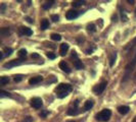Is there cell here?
<instances>
[{"label":"cell","instance_id":"obj_1","mask_svg":"<svg viewBox=\"0 0 136 122\" xmlns=\"http://www.w3.org/2000/svg\"><path fill=\"white\" fill-rule=\"evenodd\" d=\"M135 66H136V53H135L134 58L131 60V62H129L128 64H127V66H126V68H125V75H124L123 81H126L127 79L129 78V76L131 75V72L134 70Z\"/></svg>","mask_w":136,"mask_h":122},{"label":"cell","instance_id":"obj_2","mask_svg":"<svg viewBox=\"0 0 136 122\" xmlns=\"http://www.w3.org/2000/svg\"><path fill=\"white\" fill-rule=\"evenodd\" d=\"M110 116H112V111L108 110V109H104L101 112H99L97 115L95 116L96 120L98 121H102V122H105V121H108Z\"/></svg>","mask_w":136,"mask_h":122},{"label":"cell","instance_id":"obj_3","mask_svg":"<svg viewBox=\"0 0 136 122\" xmlns=\"http://www.w3.org/2000/svg\"><path fill=\"white\" fill-rule=\"evenodd\" d=\"M55 93L56 94H62V93H68L69 94L72 91V86L69 84H59L55 87Z\"/></svg>","mask_w":136,"mask_h":122},{"label":"cell","instance_id":"obj_4","mask_svg":"<svg viewBox=\"0 0 136 122\" xmlns=\"http://www.w3.org/2000/svg\"><path fill=\"white\" fill-rule=\"evenodd\" d=\"M25 62L24 59H18V60H11V61H8L6 63L3 64V67L4 68H12L14 66H19V65L23 64Z\"/></svg>","mask_w":136,"mask_h":122},{"label":"cell","instance_id":"obj_5","mask_svg":"<svg viewBox=\"0 0 136 122\" xmlns=\"http://www.w3.org/2000/svg\"><path fill=\"white\" fill-rule=\"evenodd\" d=\"M106 85H107L106 81H101L99 85H97V86H95L94 87H93V92H94L96 95L102 94L103 91L105 89V87H106Z\"/></svg>","mask_w":136,"mask_h":122},{"label":"cell","instance_id":"obj_6","mask_svg":"<svg viewBox=\"0 0 136 122\" xmlns=\"http://www.w3.org/2000/svg\"><path fill=\"white\" fill-rule=\"evenodd\" d=\"M31 106L33 108L35 109H40L42 106H43V101H42L40 98H33V99L31 100Z\"/></svg>","mask_w":136,"mask_h":122},{"label":"cell","instance_id":"obj_7","mask_svg":"<svg viewBox=\"0 0 136 122\" xmlns=\"http://www.w3.org/2000/svg\"><path fill=\"white\" fill-rule=\"evenodd\" d=\"M78 11L77 10H75V9H70V10H68V12L66 13V17L67 19H75V18H77L78 17Z\"/></svg>","mask_w":136,"mask_h":122},{"label":"cell","instance_id":"obj_8","mask_svg":"<svg viewBox=\"0 0 136 122\" xmlns=\"http://www.w3.org/2000/svg\"><path fill=\"white\" fill-rule=\"evenodd\" d=\"M73 64H74V67H75L76 69H78V70H80V69H83V68H84V64H83V63H82V61H81L80 59H78V58L74 59Z\"/></svg>","mask_w":136,"mask_h":122},{"label":"cell","instance_id":"obj_9","mask_svg":"<svg viewBox=\"0 0 136 122\" xmlns=\"http://www.w3.org/2000/svg\"><path fill=\"white\" fill-rule=\"evenodd\" d=\"M59 68H61L62 70H64L65 72H67V73H70L71 72V68L69 67V65H68V63L66 61L59 62Z\"/></svg>","mask_w":136,"mask_h":122},{"label":"cell","instance_id":"obj_10","mask_svg":"<svg viewBox=\"0 0 136 122\" xmlns=\"http://www.w3.org/2000/svg\"><path fill=\"white\" fill-rule=\"evenodd\" d=\"M42 79H43V77L40 76V75L34 76V77H31V78L29 79V84H30V85H37V84L41 83Z\"/></svg>","mask_w":136,"mask_h":122},{"label":"cell","instance_id":"obj_11","mask_svg":"<svg viewBox=\"0 0 136 122\" xmlns=\"http://www.w3.org/2000/svg\"><path fill=\"white\" fill-rule=\"evenodd\" d=\"M69 45H68L67 43H64L61 45V48H59V53H61L62 56H65L67 54V52L69 51Z\"/></svg>","mask_w":136,"mask_h":122},{"label":"cell","instance_id":"obj_12","mask_svg":"<svg viewBox=\"0 0 136 122\" xmlns=\"http://www.w3.org/2000/svg\"><path fill=\"white\" fill-rule=\"evenodd\" d=\"M21 34H22V35H26V36H32V35H33V31H32L30 28L22 27V28H21Z\"/></svg>","mask_w":136,"mask_h":122},{"label":"cell","instance_id":"obj_13","mask_svg":"<svg viewBox=\"0 0 136 122\" xmlns=\"http://www.w3.org/2000/svg\"><path fill=\"white\" fill-rule=\"evenodd\" d=\"M130 108L128 107V106H120V107H118V111L120 114H122V115H125V114H127L129 112Z\"/></svg>","mask_w":136,"mask_h":122},{"label":"cell","instance_id":"obj_14","mask_svg":"<svg viewBox=\"0 0 136 122\" xmlns=\"http://www.w3.org/2000/svg\"><path fill=\"white\" fill-rule=\"evenodd\" d=\"M68 115H71V116H74V115H77L79 113V110H78V107H70L69 110H68Z\"/></svg>","mask_w":136,"mask_h":122},{"label":"cell","instance_id":"obj_15","mask_svg":"<svg viewBox=\"0 0 136 122\" xmlns=\"http://www.w3.org/2000/svg\"><path fill=\"white\" fill-rule=\"evenodd\" d=\"M93 101H91V100H88V101H86L85 102V104H84V110L85 111H88V110H90L92 107H93Z\"/></svg>","mask_w":136,"mask_h":122},{"label":"cell","instance_id":"obj_16","mask_svg":"<svg viewBox=\"0 0 136 122\" xmlns=\"http://www.w3.org/2000/svg\"><path fill=\"white\" fill-rule=\"evenodd\" d=\"M40 28H41V30H47L48 28H49V21L47 20V19H42L41 20V26H40Z\"/></svg>","mask_w":136,"mask_h":122},{"label":"cell","instance_id":"obj_17","mask_svg":"<svg viewBox=\"0 0 136 122\" xmlns=\"http://www.w3.org/2000/svg\"><path fill=\"white\" fill-rule=\"evenodd\" d=\"M0 35L2 37H7L8 35H10V30L8 28H3L0 30Z\"/></svg>","mask_w":136,"mask_h":122},{"label":"cell","instance_id":"obj_18","mask_svg":"<svg viewBox=\"0 0 136 122\" xmlns=\"http://www.w3.org/2000/svg\"><path fill=\"white\" fill-rule=\"evenodd\" d=\"M26 56H27V50H26V49H21V50L19 51V57H20V59L26 60Z\"/></svg>","mask_w":136,"mask_h":122},{"label":"cell","instance_id":"obj_19","mask_svg":"<svg viewBox=\"0 0 136 122\" xmlns=\"http://www.w3.org/2000/svg\"><path fill=\"white\" fill-rule=\"evenodd\" d=\"M116 59H117V53H113L109 57V66H114V64L116 62Z\"/></svg>","mask_w":136,"mask_h":122},{"label":"cell","instance_id":"obj_20","mask_svg":"<svg viewBox=\"0 0 136 122\" xmlns=\"http://www.w3.org/2000/svg\"><path fill=\"white\" fill-rule=\"evenodd\" d=\"M8 83H9V77H7V76L0 77V85H1V86H5Z\"/></svg>","mask_w":136,"mask_h":122},{"label":"cell","instance_id":"obj_21","mask_svg":"<svg viewBox=\"0 0 136 122\" xmlns=\"http://www.w3.org/2000/svg\"><path fill=\"white\" fill-rule=\"evenodd\" d=\"M87 31L90 33H95L96 32V27L94 23H89L87 26Z\"/></svg>","mask_w":136,"mask_h":122},{"label":"cell","instance_id":"obj_22","mask_svg":"<svg viewBox=\"0 0 136 122\" xmlns=\"http://www.w3.org/2000/svg\"><path fill=\"white\" fill-rule=\"evenodd\" d=\"M3 51H4V54H5L6 56H9V55H11V53L13 52V49H12V48H9V47H4Z\"/></svg>","mask_w":136,"mask_h":122},{"label":"cell","instance_id":"obj_23","mask_svg":"<svg viewBox=\"0 0 136 122\" xmlns=\"http://www.w3.org/2000/svg\"><path fill=\"white\" fill-rule=\"evenodd\" d=\"M83 4H85V1H84V0H79V1H73V3H72L73 7H79V6L83 5Z\"/></svg>","mask_w":136,"mask_h":122},{"label":"cell","instance_id":"obj_24","mask_svg":"<svg viewBox=\"0 0 136 122\" xmlns=\"http://www.w3.org/2000/svg\"><path fill=\"white\" fill-rule=\"evenodd\" d=\"M53 3H54V1H49V2H46L45 4L42 5V8H43V9H45V10H47V9H49V8L52 6V4H53Z\"/></svg>","mask_w":136,"mask_h":122},{"label":"cell","instance_id":"obj_25","mask_svg":"<svg viewBox=\"0 0 136 122\" xmlns=\"http://www.w3.org/2000/svg\"><path fill=\"white\" fill-rule=\"evenodd\" d=\"M135 45H136V38H135V39L132 41V42H130L128 45H127V46L125 47V49H126V50H129V49H132V48H133Z\"/></svg>","mask_w":136,"mask_h":122},{"label":"cell","instance_id":"obj_26","mask_svg":"<svg viewBox=\"0 0 136 122\" xmlns=\"http://www.w3.org/2000/svg\"><path fill=\"white\" fill-rule=\"evenodd\" d=\"M51 39L53 41H61L62 40V36L58 35V34H52L51 35Z\"/></svg>","mask_w":136,"mask_h":122},{"label":"cell","instance_id":"obj_27","mask_svg":"<svg viewBox=\"0 0 136 122\" xmlns=\"http://www.w3.org/2000/svg\"><path fill=\"white\" fill-rule=\"evenodd\" d=\"M4 97H10V94L8 92H5V91H0V98H4Z\"/></svg>","mask_w":136,"mask_h":122},{"label":"cell","instance_id":"obj_28","mask_svg":"<svg viewBox=\"0 0 136 122\" xmlns=\"http://www.w3.org/2000/svg\"><path fill=\"white\" fill-rule=\"evenodd\" d=\"M13 79H14V81H15V83H20V81H21V80L23 79V75H22V74H18V75H14Z\"/></svg>","mask_w":136,"mask_h":122},{"label":"cell","instance_id":"obj_29","mask_svg":"<svg viewBox=\"0 0 136 122\" xmlns=\"http://www.w3.org/2000/svg\"><path fill=\"white\" fill-rule=\"evenodd\" d=\"M46 56L48 57L49 59H55V58H56V55L53 54V53H51V52H48V53L46 54Z\"/></svg>","mask_w":136,"mask_h":122},{"label":"cell","instance_id":"obj_30","mask_svg":"<svg viewBox=\"0 0 136 122\" xmlns=\"http://www.w3.org/2000/svg\"><path fill=\"white\" fill-rule=\"evenodd\" d=\"M51 20L54 21V22L58 21V20H59V16H58L57 14H52V15H51Z\"/></svg>","mask_w":136,"mask_h":122},{"label":"cell","instance_id":"obj_31","mask_svg":"<svg viewBox=\"0 0 136 122\" xmlns=\"http://www.w3.org/2000/svg\"><path fill=\"white\" fill-rule=\"evenodd\" d=\"M68 95V93H62V94H56V96H57V98H59V99H63V98H65V97H67Z\"/></svg>","mask_w":136,"mask_h":122},{"label":"cell","instance_id":"obj_32","mask_svg":"<svg viewBox=\"0 0 136 122\" xmlns=\"http://www.w3.org/2000/svg\"><path fill=\"white\" fill-rule=\"evenodd\" d=\"M48 114H49V112H48V111H42V112L40 113V116H41L42 118H45V117L48 115Z\"/></svg>","mask_w":136,"mask_h":122},{"label":"cell","instance_id":"obj_33","mask_svg":"<svg viewBox=\"0 0 136 122\" xmlns=\"http://www.w3.org/2000/svg\"><path fill=\"white\" fill-rule=\"evenodd\" d=\"M5 8H6V4L2 3V4H1V8H0V12H1V13H4Z\"/></svg>","mask_w":136,"mask_h":122},{"label":"cell","instance_id":"obj_34","mask_svg":"<svg viewBox=\"0 0 136 122\" xmlns=\"http://www.w3.org/2000/svg\"><path fill=\"white\" fill-rule=\"evenodd\" d=\"M32 121H33V118L31 116H27L24 119V122H32Z\"/></svg>","mask_w":136,"mask_h":122},{"label":"cell","instance_id":"obj_35","mask_svg":"<svg viewBox=\"0 0 136 122\" xmlns=\"http://www.w3.org/2000/svg\"><path fill=\"white\" fill-rule=\"evenodd\" d=\"M39 57H40V55L38 53H32V58L37 59V58H39Z\"/></svg>","mask_w":136,"mask_h":122},{"label":"cell","instance_id":"obj_36","mask_svg":"<svg viewBox=\"0 0 136 122\" xmlns=\"http://www.w3.org/2000/svg\"><path fill=\"white\" fill-rule=\"evenodd\" d=\"M72 58H75V59H76V58H78V55H77V53H76L75 51L72 52Z\"/></svg>","mask_w":136,"mask_h":122},{"label":"cell","instance_id":"obj_37","mask_svg":"<svg viewBox=\"0 0 136 122\" xmlns=\"http://www.w3.org/2000/svg\"><path fill=\"white\" fill-rule=\"evenodd\" d=\"M26 20H27L28 22H30V23H33V19H32L31 17H29V16H27V17H26Z\"/></svg>","mask_w":136,"mask_h":122},{"label":"cell","instance_id":"obj_38","mask_svg":"<svg viewBox=\"0 0 136 122\" xmlns=\"http://www.w3.org/2000/svg\"><path fill=\"white\" fill-rule=\"evenodd\" d=\"M91 52H92V49H88V50L86 51V53H87V54H90Z\"/></svg>","mask_w":136,"mask_h":122},{"label":"cell","instance_id":"obj_39","mask_svg":"<svg viewBox=\"0 0 136 122\" xmlns=\"http://www.w3.org/2000/svg\"><path fill=\"white\" fill-rule=\"evenodd\" d=\"M3 58V53L2 52H0V60H1Z\"/></svg>","mask_w":136,"mask_h":122},{"label":"cell","instance_id":"obj_40","mask_svg":"<svg viewBox=\"0 0 136 122\" xmlns=\"http://www.w3.org/2000/svg\"><path fill=\"white\" fill-rule=\"evenodd\" d=\"M128 3H134V0H127Z\"/></svg>","mask_w":136,"mask_h":122},{"label":"cell","instance_id":"obj_41","mask_svg":"<svg viewBox=\"0 0 136 122\" xmlns=\"http://www.w3.org/2000/svg\"><path fill=\"white\" fill-rule=\"evenodd\" d=\"M67 122H76V121H74V120H70V121H67Z\"/></svg>","mask_w":136,"mask_h":122},{"label":"cell","instance_id":"obj_42","mask_svg":"<svg viewBox=\"0 0 136 122\" xmlns=\"http://www.w3.org/2000/svg\"><path fill=\"white\" fill-rule=\"evenodd\" d=\"M133 122H136V117L134 118V120H133Z\"/></svg>","mask_w":136,"mask_h":122}]
</instances>
